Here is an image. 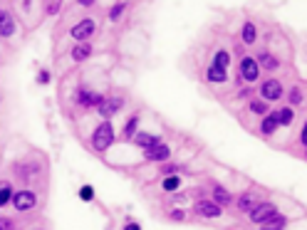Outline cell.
<instances>
[{"mask_svg": "<svg viewBox=\"0 0 307 230\" xmlns=\"http://www.w3.org/2000/svg\"><path fill=\"white\" fill-rule=\"evenodd\" d=\"M112 139H114L112 124H99V126L94 129V134H92V146H94L97 151H107V149L112 146Z\"/></svg>", "mask_w": 307, "mask_h": 230, "instance_id": "cell-1", "label": "cell"}, {"mask_svg": "<svg viewBox=\"0 0 307 230\" xmlns=\"http://www.w3.org/2000/svg\"><path fill=\"white\" fill-rule=\"evenodd\" d=\"M260 94H263V99H268V102H275V99H280V97H283V87H280V82H275V79H268V82L263 84Z\"/></svg>", "mask_w": 307, "mask_h": 230, "instance_id": "cell-2", "label": "cell"}, {"mask_svg": "<svg viewBox=\"0 0 307 230\" xmlns=\"http://www.w3.org/2000/svg\"><path fill=\"white\" fill-rule=\"evenodd\" d=\"M35 193L32 191H20V193H15L12 196V203H15V208L17 211H27V208H32L35 206Z\"/></svg>", "mask_w": 307, "mask_h": 230, "instance_id": "cell-3", "label": "cell"}, {"mask_svg": "<svg viewBox=\"0 0 307 230\" xmlns=\"http://www.w3.org/2000/svg\"><path fill=\"white\" fill-rule=\"evenodd\" d=\"M258 70H260V65H258L255 60H250V57H245V60L240 62V77H243L245 82H255V79H258Z\"/></svg>", "mask_w": 307, "mask_h": 230, "instance_id": "cell-4", "label": "cell"}, {"mask_svg": "<svg viewBox=\"0 0 307 230\" xmlns=\"http://www.w3.org/2000/svg\"><path fill=\"white\" fill-rule=\"evenodd\" d=\"M97 107H99V114H102V116H112V114L122 107V99H119V97H102V102H99Z\"/></svg>", "mask_w": 307, "mask_h": 230, "instance_id": "cell-5", "label": "cell"}, {"mask_svg": "<svg viewBox=\"0 0 307 230\" xmlns=\"http://www.w3.org/2000/svg\"><path fill=\"white\" fill-rule=\"evenodd\" d=\"M196 213L203 216V218H218L221 216V206L213 203V201H201V203H196Z\"/></svg>", "mask_w": 307, "mask_h": 230, "instance_id": "cell-6", "label": "cell"}, {"mask_svg": "<svg viewBox=\"0 0 307 230\" xmlns=\"http://www.w3.org/2000/svg\"><path fill=\"white\" fill-rule=\"evenodd\" d=\"M273 213H275V208H273L270 203H260V206H255V208L250 211V221H255V223H263V221H268Z\"/></svg>", "mask_w": 307, "mask_h": 230, "instance_id": "cell-7", "label": "cell"}, {"mask_svg": "<svg viewBox=\"0 0 307 230\" xmlns=\"http://www.w3.org/2000/svg\"><path fill=\"white\" fill-rule=\"evenodd\" d=\"M92 32H94V22L92 20H82L79 25L72 27V37L75 40H87V37H92Z\"/></svg>", "mask_w": 307, "mask_h": 230, "instance_id": "cell-8", "label": "cell"}, {"mask_svg": "<svg viewBox=\"0 0 307 230\" xmlns=\"http://www.w3.org/2000/svg\"><path fill=\"white\" fill-rule=\"evenodd\" d=\"M147 158H149V161H163V158H168V149H166L163 144L149 146V149H147Z\"/></svg>", "mask_w": 307, "mask_h": 230, "instance_id": "cell-9", "label": "cell"}, {"mask_svg": "<svg viewBox=\"0 0 307 230\" xmlns=\"http://www.w3.org/2000/svg\"><path fill=\"white\" fill-rule=\"evenodd\" d=\"M260 226H263V230H283L285 228V218L278 216V213H273V216H270L268 221H263Z\"/></svg>", "mask_w": 307, "mask_h": 230, "instance_id": "cell-10", "label": "cell"}, {"mask_svg": "<svg viewBox=\"0 0 307 230\" xmlns=\"http://www.w3.org/2000/svg\"><path fill=\"white\" fill-rule=\"evenodd\" d=\"M12 32H15V22H12V17H10L7 12H0V35L10 37Z\"/></svg>", "mask_w": 307, "mask_h": 230, "instance_id": "cell-11", "label": "cell"}, {"mask_svg": "<svg viewBox=\"0 0 307 230\" xmlns=\"http://www.w3.org/2000/svg\"><path fill=\"white\" fill-rule=\"evenodd\" d=\"M99 102H102L99 94H89V92H82V94H79V104H84V107H94V104H99Z\"/></svg>", "mask_w": 307, "mask_h": 230, "instance_id": "cell-12", "label": "cell"}, {"mask_svg": "<svg viewBox=\"0 0 307 230\" xmlns=\"http://www.w3.org/2000/svg\"><path fill=\"white\" fill-rule=\"evenodd\" d=\"M275 129H278V116H275V114L265 116V119H263V134H268V136H270Z\"/></svg>", "mask_w": 307, "mask_h": 230, "instance_id": "cell-13", "label": "cell"}, {"mask_svg": "<svg viewBox=\"0 0 307 230\" xmlns=\"http://www.w3.org/2000/svg\"><path fill=\"white\" fill-rule=\"evenodd\" d=\"M89 55H92V47H89V45H79V47H75V50H72V57H75L77 62L87 60Z\"/></svg>", "mask_w": 307, "mask_h": 230, "instance_id": "cell-14", "label": "cell"}, {"mask_svg": "<svg viewBox=\"0 0 307 230\" xmlns=\"http://www.w3.org/2000/svg\"><path fill=\"white\" fill-rule=\"evenodd\" d=\"M137 144H142V146H147V149H149V146H156V144H158V136H152V134H139V136H137Z\"/></svg>", "mask_w": 307, "mask_h": 230, "instance_id": "cell-15", "label": "cell"}, {"mask_svg": "<svg viewBox=\"0 0 307 230\" xmlns=\"http://www.w3.org/2000/svg\"><path fill=\"white\" fill-rule=\"evenodd\" d=\"M208 79H211V82H226V70L211 67V70H208Z\"/></svg>", "mask_w": 307, "mask_h": 230, "instance_id": "cell-16", "label": "cell"}, {"mask_svg": "<svg viewBox=\"0 0 307 230\" xmlns=\"http://www.w3.org/2000/svg\"><path fill=\"white\" fill-rule=\"evenodd\" d=\"M275 116H278V124H293V116H295V114H293L290 109H283V112H278Z\"/></svg>", "mask_w": 307, "mask_h": 230, "instance_id": "cell-17", "label": "cell"}, {"mask_svg": "<svg viewBox=\"0 0 307 230\" xmlns=\"http://www.w3.org/2000/svg\"><path fill=\"white\" fill-rule=\"evenodd\" d=\"M228 62H230V55H228V52H218V55H216V65H213V67H221V70H226V67H228Z\"/></svg>", "mask_w": 307, "mask_h": 230, "instance_id": "cell-18", "label": "cell"}, {"mask_svg": "<svg viewBox=\"0 0 307 230\" xmlns=\"http://www.w3.org/2000/svg\"><path fill=\"white\" fill-rule=\"evenodd\" d=\"M216 193V203H221V206H226V203H230V196H228V191H223L221 186L213 191Z\"/></svg>", "mask_w": 307, "mask_h": 230, "instance_id": "cell-19", "label": "cell"}, {"mask_svg": "<svg viewBox=\"0 0 307 230\" xmlns=\"http://www.w3.org/2000/svg\"><path fill=\"white\" fill-rule=\"evenodd\" d=\"M243 40H245V42H253V40H255V27H253L250 22L243 25Z\"/></svg>", "mask_w": 307, "mask_h": 230, "instance_id": "cell-20", "label": "cell"}, {"mask_svg": "<svg viewBox=\"0 0 307 230\" xmlns=\"http://www.w3.org/2000/svg\"><path fill=\"white\" fill-rule=\"evenodd\" d=\"M260 65H263L265 70H275V67H278V62H275L270 55H260Z\"/></svg>", "mask_w": 307, "mask_h": 230, "instance_id": "cell-21", "label": "cell"}, {"mask_svg": "<svg viewBox=\"0 0 307 230\" xmlns=\"http://www.w3.org/2000/svg\"><path fill=\"white\" fill-rule=\"evenodd\" d=\"M238 206H240V211H245V213H248V211H253V198H250V196H243Z\"/></svg>", "mask_w": 307, "mask_h": 230, "instance_id": "cell-22", "label": "cell"}, {"mask_svg": "<svg viewBox=\"0 0 307 230\" xmlns=\"http://www.w3.org/2000/svg\"><path fill=\"white\" fill-rule=\"evenodd\" d=\"M10 196H12V193H10V188H7V186H2V188H0V206H5V203L10 201Z\"/></svg>", "mask_w": 307, "mask_h": 230, "instance_id": "cell-23", "label": "cell"}, {"mask_svg": "<svg viewBox=\"0 0 307 230\" xmlns=\"http://www.w3.org/2000/svg\"><path fill=\"white\" fill-rule=\"evenodd\" d=\"M163 188H166V191H173V188H178V178H166V181H163Z\"/></svg>", "mask_w": 307, "mask_h": 230, "instance_id": "cell-24", "label": "cell"}, {"mask_svg": "<svg viewBox=\"0 0 307 230\" xmlns=\"http://www.w3.org/2000/svg\"><path fill=\"white\" fill-rule=\"evenodd\" d=\"M79 196H82V201H92V198H94V191H92V188H89V186H84V188H82V193H79Z\"/></svg>", "mask_w": 307, "mask_h": 230, "instance_id": "cell-25", "label": "cell"}, {"mask_svg": "<svg viewBox=\"0 0 307 230\" xmlns=\"http://www.w3.org/2000/svg\"><path fill=\"white\" fill-rule=\"evenodd\" d=\"M290 99H293L295 104H298V102H303V92H300V89H293V92H290Z\"/></svg>", "mask_w": 307, "mask_h": 230, "instance_id": "cell-26", "label": "cell"}, {"mask_svg": "<svg viewBox=\"0 0 307 230\" xmlns=\"http://www.w3.org/2000/svg\"><path fill=\"white\" fill-rule=\"evenodd\" d=\"M0 230H12V221L10 218H0Z\"/></svg>", "mask_w": 307, "mask_h": 230, "instance_id": "cell-27", "label": "cell"}, {"mask_svg": "<svg viewBox=\"0 0 307 230\" xmlns=\"http://www.w3.org/2000/svg\"><path fill=\"white\" fill-rule=\"evenodd\" d=\"M122 10H124V5H117V7H114V10L109 12V17H112V20H117V17L122 15Z\"/></svg>", "mask_w": 307, "mask_h": 230, "instance_id": "cell-28", "label": "cell"}, {"mask_svg": "<svg viewBox=\"0 0 307 230\" xmlns=\"http://www.w3.org/2000/svg\"><path fill=\"white\" fill-rule=\"evenodd\" d=\"M134 129H137V119H132V121L127 124V136H132V134H134Z\"/></svg>", "mask_w": 307, "mask_h": 230, "instance_id": "cell-29", "label": "cell"}, {"mask_svg": "<svg viewBox=\"0 0 307 230\" xmlns=\"http://www.w3.org/2000/svg\"><path fill=\"white\" fill-rule=\"evenodd\" d=\"M253 112H258V114H265V107H263L260 102H253Z\"/></svg>", "mask_w": 307, "mask_h": 230, "instance_id": "cell-30", "label": "cell"}, {"mask_svg": "<svg viewBox=\"0 0 307 230\" xmlns=\"http://www.w3.org/2000/svg\"><path fill=\"white\" fill-rule=\"evenodd\" d=\"M124 230H142V228H139L137 223H129V226H127V228H124Z\"/></svg>", "mask_w": 307, "mask_h": 230, "instance_id": "cell-31", "label": "cell"}, {"mask_svg": "<svg viewBox=\"0 0 307 230\" xmlns=\"http://www.w3.org/2000/svg\"><path fill=\"white\" fill-rule=\"evenodd\" d=\"M79 2H82V5H92L94 0H79Z\"/></svg>", "mask_w": 307, "mask_h": 230, "instance_id": "cell-32", "label": "cell"}]
</instances>
